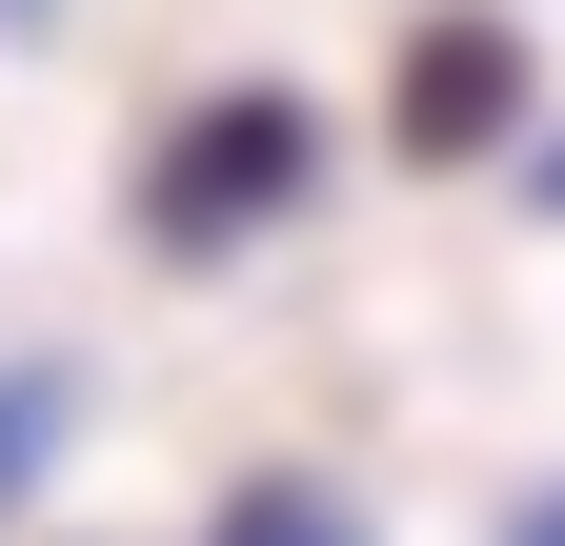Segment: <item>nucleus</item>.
I'll return each mask as SVG.
<instances>
[{
	"label": "nucleus",
	"instance_id": "3",
	"mask_svg": "<svg viewBox=\"0 0 565 546\" xmlns=\"http://www.w3.org/2000/svg\"><path fill=\"white\" fill-rule=\"evenodd\" d=\"M202 546H364V526H343V506L303 486V465H263V486H243L223 526H202Z\"/></svg>",
	"mask_w": 565,
	"mask_h": 546
},
{
	"label": "nucleus",
	"instance_id": "5",
	"mask_svg": "<svg viewBox=\"0 0 565 546\" xmlns=\"http://www.w3.org/2000/svg\"><path fill=\"white\" fill-rule=\"evenodd\" d=\"M525 182H545V202H565V143H545V162H525Z\"/></svg>",
	"mask_w": 565,
	"mask_h": 546
},
{
	"label": "nucleus",
	"instance_id": "2",
	"mask_svg": "<svg viewBox=\"0 0 565 546\" xmlns=\"http://www.w3.org/2000/svg\"><path fill=\"white\" fill-rule=\"evenodd\" d=\"M525 82H545V61H525L505 0H424V21H404V82H384V143L404 162H484L525 122Z\"/></svg>",
	"mask_w": 565,
	"mask_h": 546
},
{
	"label": "nucleus",
	"instance_id": "4",
	"mask_svg": "<svg viewBox=\"0 0 565 546\" xmlns=\"http://www.w3.org/2000/svg\"><path fill=\"white\" fill-rule=\"evenodd\" d=\"M505 546H565V486H545V506H525V526H505Z\"/></svg>",
	"mask_w": 565,
	"mask_h": 546
},
{
	"label": "nucleus",
	"instance_id": "1",
	"mask_svg": "<svg viewBox=\"0 0 565 546\" xmlns=\"http://www.w3.org/2000/svg\"><path fill=\"white\" fill-rule=\"evenodd\" d=\"M303 102H282V82H223V102H202V122H162V162H141V243H162V263H223V243H263L282 223V202H303Z\"/></svg>",
	"mask_w": 565,
	"mask_h": 546
},
{
	"label": "nucleus",
	"instance_id": "6",
	"mask_svg": "<svg viewBox=\"0 0 565 546\" xmlns=\"http://www.w3.org/2000/svg\"><path fill=\"white\" fill-rule=\"evenodd\" d=\"M0 21H41V0H0Z\"/></svg>",
	"mask_w": 565,
	"mask_h": 546
}]
</instances>
